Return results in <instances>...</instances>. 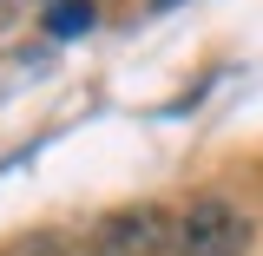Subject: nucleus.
Masks as SVG:
<instances>
[{
    "label": "nucleus",
    "instance_id": "f257e3e1",
    "mask_svg": "<svg viewBox=\"0 0 263 256\" xmlns=\"http://www.w3.org/2000/svg\"><path fill=\"white\" fill-rule=\"evenodd\" d=\"M243 243H250V224L224 197H197L171 230V256H243Z\"/></svg>",
    "mask_w": 263,
    "mask_h": 256
},
{
    "label": "nucleus",
    "instance_id": "f03ea898",
    "mask_svg": "<svg viewBox=\"0 0 263 256\" xmlns=\"http://www.w3.org/2000/svg\"><path fill=\"white\" fill-rule=\"evenodd\" d=\"M171 230L178 224L164 217L158 204H132V210H112L92 230V256H164Z\"/></svg>",
    "mask_w": 263,
    "mask_h": 256
},
{
    "label": "nucleus",
    "instance_id": "7ed1b4c3",
    "mask_svg": "<svg viewBox=\"0 0 263 256\" xmlns=\"http://www.w3.org/2000/svg\"><path fill=\"white\" fill-rule=\"evenodd\" d=\"M86 20H92V7H86V0H60V7L46 13V27H53V33H79Z\"/></svg>",
    "mask_w": 263,
    "mask_h": 256
}]
</instances>
